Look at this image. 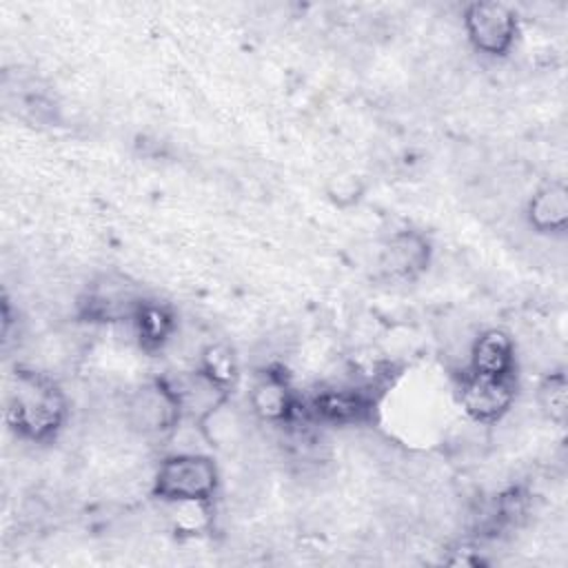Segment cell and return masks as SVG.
Instances as JSON below:
<instances>
[{
    "label": "cell",
    "instance_id": "obj_1",
    "mask_svg": "<svg viewBox=\"0 0 568 568\" xmlns=\"http://www.w3.org/2000/svg\"><path fill=\"white\" fill-rule=\"evenodd\" d=\"M69 397L62 386L42 371L16 366L4 404L9 430L27 444H53L69 422Z\"/></svg>",
    "mask_w": 568,
    "mask_h": 568
},
{
    "label": "cell",
    "instance_id": "obj_2",
    "mask_svg": "<svg viewBox=\"0 0 568 568\" xmlns=\"http://www.w3.org/2000/svg\"><path fill=\"white\" fill-rule=\"evenodd\" d=\"M220 490L222 470L213 455L200 450H178L162 457L151 477V497L160 504H215Z\"/></svg>",
    "mask_w": 568,
    "mask_h": 568
},
{
    "label": "cell",
    "instance_id": "obj_3",
    "mask_svg": "<svg viewBox=\"0 0 568 568\" xmlns=\"http://www.w3.org/2000/svg\"><path fill=\"white\" fill-rule=\"evenodd\" d=\"M382 379L331 384L302 397V415L331 426H359L373 422L384 393Z\"/></svg>",
    "mask_w": 568,
    "mask_h": 568
},
{
    "label": "cell",
    "instance_id": "obj_4",
    "mask_svg": "<svg viewBox=\"0 0 568 568\" xmlns=\"http://www.w3.org/2000/svg\"><path fill=\"white\" fill-rule=\"evenodd\" d=\"M126 426L151 439H169L184 422L178 393L169 377H153L140 384L124 404Z\"/></svg>",
    "mask_w": 568,
    "mask_h": 568
},
{
    "label": "cell",
    "instance_id": "obj_5",
    "mask_svg": "<svg viewBox=\"0 0 568 568\" xmlns=\"http://www.w3.org/2000/svg\"><path fill=\"white\" fill-rule=\"evenodd\" d=\"M468 44L486 58H506L519 38L517 11L499 0L468 2L462 11Z\"/></svg>",
    "mask_w": 568,
    "mask_h": 568
},
{
    "label": "cell",
    "instance_id": "obj_6",
    "mask_svg": "<svg viewBox=\"0 0 568 568\" xmlns=\"http://www.w3.org/2000/svg\"><path fill=\"white\" fill-rule=\"evenodd\" d=\"M248 415L266 426H291L302 417V395L291 382L284 364H262L246 395Z\"/></svg>",
    "mask_w": 568,
    "mask_h": 568
},
{
    "label": "cell",
    "instance_id": "obj_7",
    "mask_svg": "<svg viewBox=\"0 0 568 568\" xmlns=\"http://www.w3.org/2000/svg\"><path fill=\"white\" fill-rule=\"evenodd\" d=\"M517 377L477 375L466 368L455 379L457 404L464 415L479 426H497L515 406Z\"/></svg>",
    "mask_w": 568,
    "mask_h": 568
},
{
    "label": "cell",
    "instance_id": "obj_8",
    "mask_svg": "<svg viewBox=\"0 0 568 568\" xmlns=\"http://www.w3.org/2000/svg\"><path fill=\"white\" fill-rule=\"evenodd\" d=\"M144 300L140 288L115 273L98 275L75 300V317L87 324L131 322L138 304Z\"/></svg>",
    "mask_w": 568,
    "mask_h": 568
},
{
    "label": "cell",
    "instance_id": "obj_9",
    "mask_svg": "<svg viewBox=\"0 0 568 568\" xmlns=\"http://www.w3.org/2000/svg\"><path fill=\"white\" fill-rule=\"evenodd\" d=\"M433 240L419 229L393 231L379 246V273L399 284L417 282L433 264Z\"/></svg>",
    "mask_w": 568,
    "mask_h": 568
},
{
    "label": "cell",
    "instance_id": "obj_10",
    "mask_svg": "<svg viewBox=\"0 0 568 568\" xmlns=\"http://www.w3.org/2000/svg\"><path fill=\"white\" fill-rule=\"evenodd\" d=\"M129 326H131L135 344L142 353L160 355L178 337L180 320H178V311L169 302L144 295V300L138 304Z\"/></svg>",
    "mask_w": 568,
    "mask_h": 568
},
{
    "label": "cell",
    "instance_id": "obj_11",
    "mask_svg": "<svg viewBox=\"0 0 568 568\" xmlns=\"http://www.w3.org/2000/svg\"><path fill=\"white\" fill-rule=\"evenodd\" d=\"M464 368L477 375L517 377L515 337L497 326L479 331L468 344V362Z\"/></svg>",
    "mask_w": 568,
    "mask_h": 568
},
{
    "label": "cell",
    "instance_id": "obj_12",
    "mask_svg": "<svg viewBox=\"0 0 568 568\" xmlns=\"http://www.w3.org/2000/svg\"><path fill=\"white\" fill-rule=\"evenodd\" d=\"M528 229L544 237H559L568 229V186L550 180L537 186L524 206Z\"/></svg>",
    "mask_w": 568,
    "mask_h": 568
},
{
    "label": "cell",
    "instance_id": "obj_13",
    "mask_svg": "<svg viewBox=\"0 0 568 568\" xmlns=\"http://www.w3.org/2000/svg\"><path fill=\"white\" fill-rule=\"evenodd\" d=\"M169 379L178 393L184 419L191 422L193 426L197 422H202L209 413L220 408L224 402L233 399V393H229L226 388L215 384L211 377H206L195 366L191 371L180 373L178 377H169Z\"/></svg>",
    "mask_w": 568,
    "mask_h": 568
},
{
    "label": "cell",
    "instance_id": "obj_14",
    "mask_svg": "<svg viewBox=\"0 0 568 568\" xmlns=\"http://www.w3.org/2000/svg\"><path fill=\"white\" fill-rule=\"evenodd\" d=\"M246 426L248 424L244 415L233 406V399H229L220 408L209 413L202 422H197L193 428L209 448L231 450L244 442Z\"/></svg>",
    "mask_w": 568,
    "mask_h": 568
},
{
    "label": "cell",
    "instance_id": "obj_15",
    "mask_svg": "<svg viewBox=\"0 0 568 568\" xmlns=\"http://www.w3.org/2000/svg\"><path fill=\"white\" fill-rule=\"evenodd\" d=\"M195 368L202 371L206 377H211L215 384L226 388L229 393H235L240 384V362L235 351L229 344L211 342L200 348Z\"/></svg>",
    "mask_w": 568,
    "mask_h": 568
},
{
    "label": "cell",
    "instance_id": "obj_16",
    "mask_svg": "<svg viewBox=\"0 0 568 568\" xmlns=\"http://www.w3.org/2000/svg\"><path fill=\"white\" fill-rule=\"evenodd\" d=\"M535 404L541 417L555 426H564L568 417V377L564 368L548 371L535 388Z\"/></svg>",
    "mask_w": 568,
    "mask_h": 568
},
{
    "label": "cell",
    "instance_id": "obj_17",
    "mask_svg": "<svg viewBox=\"0 0 568 568\" xmlns=\"http://www.w3.org/2000/svg\"><path fill=\"white\" fill-rule=\"evenodd\" d=\"M368 193V182L364 175L355 171H337L331 173L324 182V197L331 206L339 211H351L362 204Z\"/></svg>",
    "mask_w": 568,
    "mask_h": 568
}]
</instances>
